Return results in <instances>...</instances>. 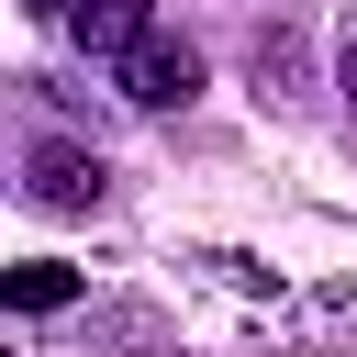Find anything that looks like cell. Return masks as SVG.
<instances>
[{
    "label": "cell",
    "mask_w": 357,
    "mask_h": 357,
    "mask_svg": "<svg viewBox=\"0 0 357 357\" xmlns=\"http://www.w3.org/2000/svg\"><path fill=\"white\" fill-rule=\"evenodd\" d=\"M145 33H156V0H89V11H78V45H89V56H112V67H123Z\"/></svg>",
    "instance_id": "3"
},
{
    "label": "cell",
    "mask_w": 357,
    "mask_h": 357,
    "mask_svg": "<svg viewBox=\"0 0 357 357\" xmlns=\"http://www.w3.org/2000/svg\"><path fill=\"white\" fill-rule=\"evenodd\" d=\"M22 11H45V22H78V11H89V0H22Z\"/></svg>",
    "instance_id": "6"
},
{
    "label": "cell",
    "mask_w": 357,
    "mask_h": 357,
    "mask_svg": "<svg viewBox=\"0 0 357 357\" xmlns=\"http://www.w3.org/2000/svg\"><path fill=\"white\" fill-rule=\"evenodd\" d=\"M56 301H78V268H11V312H56Z\"/></svg>",
    "instance_id": "5"
},
{
    "label": "cell",
    "mask_w": 357,
    "mask_h": 357,
    "mask_svg": "<svg viewBox=\"0 0 357 357\" xmlns=\"http://www.w3.org/2000/svg\"><path fill=\"white\" fill-rule=\"evenodd\" d=\"M257 89H268V100H312V56H301V33H290V22L257 45Z\"/></svg>",
    "instance_id": "4"
},
{
    "label": "cell",
    "mask_w": 357,
    "mask_h": 357,
    "mask_svg": "<svg viewBox=\"0 0 357 357\" xmlns=\"http://www.w3.org/2000/svg\"><path fill=\"white\" fill-rule=\"evenodd\" d=\"M100 190H112L100 145H67V134H45V145L22 156V201H33V212H100Z\"/></svg>",
    "instance_id": "1"
},
{
    "label": "cell",
    "mask_w": 357,
    "mask_h": 357,
    "mask_svg": "<svg viewBox=\"0 0 357 357\" xmlns=\"http://www.w3.org/2000/svg\"><path fill=\"white\" fill-rule=\"evenodd\" d=\"M112 78H123V100H134V112H178V100L201 89V56H190L178 33H145V45H134Z\"/></svg>",
    "instance_id": "2"
},
{
    "label": "cell",
    "mask_w": 357,
    "mask_h": 357,
    "mask_svg": "<svg viewBox=\"0 0 357 357\" xmlns=\"http://www.w3.org/2000/svg\"><path fill=\"white\" fill-rule=\"evenodd\" d=\"M346 100H357V45H346Z\"/></svg>",
    "instance_id": "7"
}]
</instances>
